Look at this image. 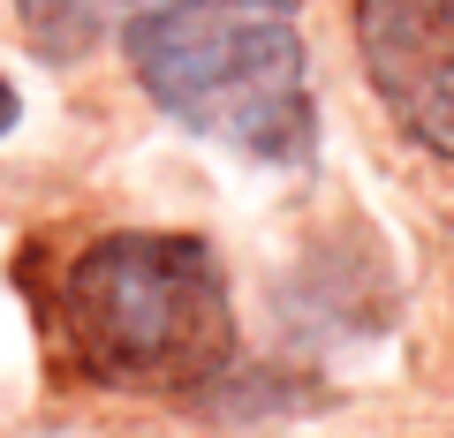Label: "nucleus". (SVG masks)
Listing matches in <instances>:
<instances>
[{
  "instance_id": "f257e3e1",
  "label": "nucleus",
  "mask_w": 454,
  "mask_h": 438,
  "mask_svg": "<svg viewBox=\"0 0 454 438\" xmlns=\"http://www.w3.org/2000/svg\"><path fill=\"white\" fill-rule=\"evenodd\" d=\"M145 98L190 136L258 166H295L318 136L295 0H106Z\"/></svg>"
},
{
  "instance_id": "f03ea898",
  "label": "nucleus",
  "mask_w": 454,
  "mask_h": 438,
  "mask_svg": "<svg viewBox=\"0 0 454 438\" xmlns=\"http://www.w3.org/2000/svg\"><path fill=\"white\" fill-rule=\"evenodd\" d=\"M61 348L91 386L190 393L235 356V303L197 234H98L61 273Z\"/></svg>"
},
{
  "instance_id": "7ed1b4c3",
  "label": "nucleus",
  "mask_w": 454,
  "mask_h": 438,
  "mask_svg": "<svg viewBox=\"0 0 454 438\" xmlns=\"http://www.w3.org/2000/svg\"><path fill=\"white\" fill-rule=\"evenodd\" d=\"M356 53L409 144L454 159V0H356Z\"/></svg>"
},
{
  "instance_id": "20e7f679",
  "label": "nucleus",
  "mask_w": 454,
  "mask_h": 438,
  "mask_svg": "<svg viewBox=\"0 0 454 438\" xmlns=\"http://www.w3.org/2000/svg\"><path fill=\"white\" fill-rule=\"evenodd\" d=\"M23 8V31H31L38 53H83L98 38V23H106V0H16Z\"/></svg>"
},
{
  "instance_id": "39448f33",
  "label": "nucleus",
  "mask_w": 454,
  "mask_h": 438,
  "mask_svg": "<svg viewBox=\"0 0 454 438\" xmlns=\"http://www.w3.org/2000/svg\"><path fill=\"white\" fill-rule=\"evenodd\" d=\"M0 129H16V91L0 83Z\"/></svg>"
}]
</instances>
